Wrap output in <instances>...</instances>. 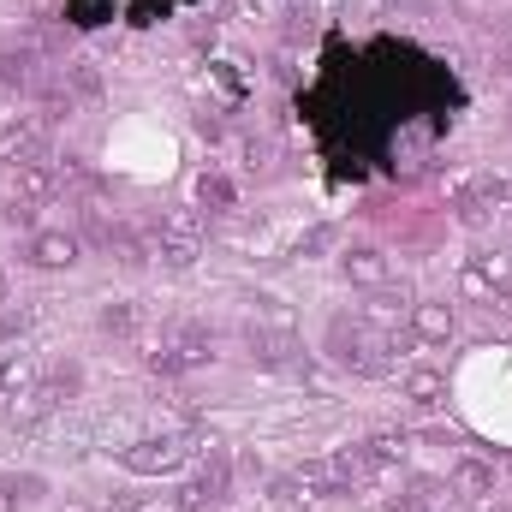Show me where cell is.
Masks as SVG:
<instances>
[{
  "label": "cell",
  "mask_w": 512,
  "mask_h": 512,
  "mask_svg": "<svg viewBox=\"0 0 512 512\" xmlns=\"http://www.w3.org/2000/svg\"><path fill=\"white\" fill-rule=\"evenodd\" d=\"M78 251H84V239H78V233H66V227H36V233L24 239V262H30V268H42V274L72 268Z\"/></svg>",
  "instance_id": "cell-1"
},
{
  "label": "cell",
  "mask_w": 512,
  "mask_h": 512,
  "mask_svg": "<svg viewBox=\"0 0 512 512\" xmlns=\"http://www.w3.org/2000/svg\"><path fill=\"white\" fill-rule=\"evenodd\" d=\"M453 328H459V310H453L447 298H417V304H411V340H417V346H447Z\"/></svg>",
  "instance_id": "cell-2"
},
{
  "label": "cell",
  "mask_w": 512,
  "mask_h": 512,
  "mask_svg": "<svg viewBox=\"0 0 512 512\" xmlns=\"http://www.w3.org/2000/svg\"><path fill=\"white\" fill-rule=\"evenodd\" d=\"M340 274H346L352 286H364V292H376V286L393 280V268H387V256L376 251V245H346V251H340Z\"/></svg>",
  "instance_id": "cell-3"
},
{
  "label": "cell",
  "mask_w": 512,
  "mask_h": 512,
  "mask_svg": "<svg viewBox=\"0 0 512 512\" xmlns=\"http://www.w3.org/2000/svg\"><path fill=\"white\" fill-rule=\"evenodd\" d=\"M245 340H251V358H256V364H268V370L298 358V328H262V322H251V334H245Z\"/></svg>",
  "instance_id": "cell-4"
},
{
  "label": "cell",
  "mask_w": 512,
  "mask_h": 512,
  "mask_svg": "<svg viewBox=\"0 0 512 512\" xmlns=\"http://www.w3.org/2000/svg\"><path fill=\"white\" fill-rule=\"evenodd\" d=\"M0 161H6V167L48 161V155H42V126H36V120H12V126H0Z\"/></svg>",
  "instance_id": "cell-5"
},
{
  "label": "cell",
  "mask_w": 512,
  "mask_h": 512,
  "mask_svg": "<svg viewBox=\"0 0 512 512\" xmlns=\"http://www.w3.org/2000/svg\"><path fill=\"white\" fill-rule=\"evenodd\" d=\"M399 399H411L417 411H435V405H447V376L429 370V364H417V370L399 376Z\"/></svg>",
  "instance_id": "cell-6"
},
{
  "label": "cell",
  "mask_w": 512,
  "mask_h": 512,
  "mask_svg": "<svg viewBox=\"0 0 512 512\" xmlns=\"http://www.w3.org/2000/svg\"><path fill=\"white\" fill-rule=\"evenodd\" d=\"M447 489H453L459 501H489V495H495V465H489V459H459L453 477H447Z\"/></svg>",
  "instance_id": "cell-7"
},
{
  "label": "cell",
  "mask_w": 512,
  "mask_h": 512,
  "mask_svg": "<svg viewBox=\"0 0 512 512\" xmlns=\"http://www.w3.org/2000/svg\"><path fill=\"white\" fill-rule=\"evenodd\" d=\"M60 191V173L48 167V161H24V167H12V197H24V203H48Z\"/></svg>",
  "instance_id": "cell-8"
},
{
  "label": "cell",
  "mask_w": 512,
  "mask_h": 512,
  "mask_svg": "<svg viewBox=\"0 0 512 512\" xmlns=\"http://www.w3.org/2000/svg\"><path fill=\"white\" fill-rule=\"evenodd\" d=\"M36 376H42V370H36V358H30V352H6V358H0V393H6V399L30 393Z\"/></svg>",
  "instance_id": "cell-9"
},
{
  "label": "cell",
  "mask_w": 512,
  "mask_h": 512,
  "mask_svg": "<svg viewBox=\"0 0 512 512\" xmlns=\"http://www.w3.org/2000/svg\"><path fill=\"white\" fill-rule=\"evenodd\" d=\"M155 256H161V268L185 274V268H197V256H203V239H173V233H161V239H155Z\"/></svg>",
  "instance_id": "cell-10"
},
{
  "label": "cell",
  "mask_w": 512,
  "mask_h": 512,
  "mask_svg": "<svg viewBox=\"0 0 512 512\" xmlns=\"http://www.w3.org/2000/svg\"><path fill=\"white\" fill-rule=\"evenodd\" d=\"M30 66H36V54H30V48L0 54V96H24V90H30Z\"/></svg>",
  "instance_id": "cell-11"
},
{
  "label": "cell",
  "mask_w": 512,
  "mask_h": 512,
  "mask_svg": "<svg viewBox=\"0 0 512 512\" xmlns=\"http://www.w3.org/2000/svg\"><path fill=\"white\" fill-rule=\"evenodd\" d=\"M96 328H102V334H114V340H126L131 328H137V304H126V298H108V304L96 310Z\"/></svg>",
  "instance_id": "cell-12"
},
{
  "label": "cell",
  "mask_w": 512,
  "mask_h": 512,
  "mask_svg": "<svg viewBox=\"0 0 512 512\" xmlns=\"http://www.w3.org/2000/svg\"><path fill=\"white\" fill-rule=\"evenodd\" d=\"M399 310H411V292L405 286H376V304L364 310L376 328H387V322H399Z\"/></svg>",
  "instance_id": "cell-13"
},
{
  "label": "cell",
  "mask_w": 512,
  "mask_h": 512,
  "mask_svg": "<svg viewBox=\"0 0 512 512\" xmlns=\"http://www.w3.org/2000/svg\"><path fill=\"white\" fill-rule=\"evenodd\" d=\"M48 411H54V393H48V387H30V393H18V399H12V423H24V429H30V423H42Z\"/></svg>",
  "instance_id": "cell-14"
},
{
  "label": "cell",
  "mask_w": 512,
  "mask_h": 512,
  "mask_svg": "<svg viewBox=\"0 0 512 512\" xmlns=\"http://www.w3.org/2000/svg\"><path fill=\"white\" fill-rule=\"evenodd\" d=\"M149 453H126L131 471H167V465H179V441H143Z\"/></svg>",
  "instance_id": "cell-15"
},
{
  "label": "cell",
  "mask_w": 512,
  "mask_h": 512,
  "mask_svg": "<svg viewBox=\"0 0 512 512\" xmlns=\"http://www.w3.org/2000/svg\"><path fill=\"white\" fill-rule=\"evenodd\" d=\"M78 387H84V364H72V358H60V364L48 370V393H54V399H72Z\"/></svg>",
  "instance_id": "cell-16"
},
{
  "label": "cell",
  "mask_w": 512,
  "mask_h": 512,
  "mask_svg": "<svg viewBox=\"0 0 512 512\" xmlns=\"http://www.w3.org/2000/svg\"><path fill=\"white\" fill-rule=\"evenodd\" d=\"M0 221H6L12 233H36V203H24V197H6V203H0Z\"/></svg>",
  "instance_id": "cell-17"
},
{
  "label": "cell",
  "mask_w": 512,
  "mask_h": 512,
  "mask_svg": "<svg viewBox=\"0 0 512 512\" xmlns=\"http://www.w3.org/2000/svg\"><path fill=\"white\" fill-rule=\"evenodd\" d=\"M364 453H370V465H393V459H405V435H370Z\"/></svg>",
  "instance_id": "cell-18"
},
{
  "label": "cell",
  "mask_w": 512,
  "mask_h": 512,
  "mask_svg": "<svg viewBox=\"0 0 512 512\" xmlns=\"http://www.w3.org/2000/svg\"><path fill=\"white\" fill-rule=\"evenodd\" d=\"M66 78H72V96L102 102V72H96V66H66Z\"/></svg>",
  "instance_id": "cell-19"
},
{
  "label": "cell",
  "mask_w": 512,
  "mask_h": 512,
  "mask_svg": "<svg viewBox=\"0 0 512 512\" xmlns=\"http://www.w3.org/2000/svg\"><path fill=\"white\" fill-rule=\"evenodd\" d=\"M459 292H465V298H489V304H495V286H489V274H483L477 262H465V268H459Z\"/></svg>",
  "instance_id": "cell-20"
},
{
  "label": "cell",
  "mask_w": 512,
  "mask_h": 512,
  "mask_svg": "<svg viewBox=\"0 0 512 512\" xmlns=\"http://www.w3.org/2000/svg\"><path fill=\"white\" fill-rule=\"evenodd\" d=\"M24 328H30V316H24L18 304H0V346H18Z\"/></svg>",
  "instance_id": "cell-21"
},
{
  "label": "cell",
  "mask_w": 512,
  "mask_h": 512,
  "mask_svg": "<svg viewBox=\"0 0 512 512\" xmlns=\"http://www.w3.org/2000/svg\"><path fill=\"white\" fill-rule=\"evenodd\" d=\"M161 233H173V239H203V221H197L191 209H173V215L161 221Z\"/></svg>",
  "instance_id": "cell-22"
},
{
  "label": "cell",
  "mask_w": 512,
  "mask_h": 512,
  "mask_svg": "<svg viewBox=\"0 0 512 512\" xmlns=\"http://www.w3.org/2000/svg\"><path fill=\"white\" fill-rule=\"evenodd\" d=\"M197 191H203V203H221V209L233 203V185H227L221 173H203V185H197Z\"/></svg>",
  "instance_id": "cell-23"
},
{
  "label": "cell",
  "mask_w": 512,
  "mask_h": 512,
  "mask_svg": "<svg viewBox=\"0 0 512 512\" xmlns=\"http://www.w3.org/2000/svg\"><path fill=\"white\" fill-rule=\"evenodd\" d=\"M256 18H292V0H245Z\"/></svg>",
  "instance_id": "cell-24"
},
{
  "label": "cell",
  "mask_w": 512,
  "mask_h": 512,
  "mask_svg": "<svg viewBox=\"0 0 512 512\" xmlns=\"http://www.w3.org/2000/svg\"><path fill=\"white\" fill-rule=\"evenodd\" d=\"M0 512H18V489H12V477H0Z\"/></svg>",
  "instance_id": "cell-25"
},
{
  "label": "cell",
  "mask_w": 512,
  "mask_h": 512,
  "mask_svg": "<svg viewBox=\"0 0 512 512\" xmlns=\"http://www.w3.org/2000/svg\"><path fill=\"white\" fill-rule=\"evenodd\" d=\"M495 66H501V72H507V78H512V42H507V48H501V54H495Z\"/></svg>",
  "instance_id": "cell-26"
},
{
  "label": "cell",
  "mask_w": 512,
  "mask_h": 512,
  "mask_svg": "<svg viewBox=\"0 0 512 512\" xmlns=\"http://www.w3.org/2000/svg\"><path fill=\"white\" fill-rule=\"evenodd\" d=\"M501 233H507V239H512V209H507V215H501Z\"/></svg>",
  "instance_id": "cell-27"
},
{
  "label": "cell",
  "mask_w": 512,
  "mask_h": 512,
  "mask_svg": "<svg viewBox=\"0 0 512 512\" xmlns=\"http://www.w3.org/2000/svg\"><path fill=\"white\" fill-rule=\"evenodd\" d=\"M6 286H12V280H6V268H0V304H6Z\"/></svg>",
  "instance_id": "cell-28"
},
{
  "label": "cell",
  "mask_w": 512,
  "mask_h": 512,
  "mask_svg": "<svg viewBox=\"0 0 512 512\" xmlns=\"http://www.w3.org/2000/svg\"><path fill=\"white\" fill-rule=\"evenodd\" d=\"M501 36H507V42H512V18H507V24H501Z\"/></svg>",
  "instance_id": "cell-29"
},
{
  "label": "cell",
  "mask_w": 512,
  "mask_h": 512,
  "mask_svg": "<svg viewBox=\"0 0 512 512\" xmlns=\"http://www.w3.org/2000/svg\"><path fill=\"white\" fill-rule=\"evenodd\" d=\"M66 512H90V507H66Z\"/></svg>",
  "instance_id": "cell-30"
},
{
  "label": "cell",
  "mask_w": 512,
  "mask_h": 512,
  "mask_svg": "<svg viewBox=\"0 0 512 512\" xmlns=\"http://www.w3.org/2000/svg\"><path fill=\"white\" fill-rule=\"evenodd\" d=\"M489 512H512V507H489Z\"/></svg>",
  "instance_id": "cell-31"
},
{
  "label": "cell",
  "mask_w": 512,
  "mask_h": 512,
  "mask_svg": "<svg viewBox=\"0 0 512 512\" xmlns=\"http://www.w3.org/2000/svg\"><path fill=\"white\" fill-rule=\"evenodd\" d=\"M507 108H512V102H507Z\"/></svg>",
  "instance_id": "cell-32"
}]
</instances>
